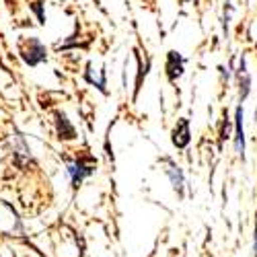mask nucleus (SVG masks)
Here are the masks:
<instances>
[{"instance_id": "2", "label": "nucleus", "mask_w": 257, "mask_h": 257, "mask_svg": "<svg viewBox=\"0 0 257 257\" xmlns=\"http://www.w3.org/2000/svg\"><path fill=\"white\" fill-rule=\"evenodd\" d=\"M245 146V138H243V111L237 109V148L243 151Z\"/></svg>"}, {"instance_id": "3", "label": "nucleus", "mask_w": 257, "mask_h": 257, "mask_svg": "<svg viewBox=\"0 0 257 257\" xmlns=\"http://www.w3.org/2000/svg\"><path fill=\"white\" fill-rule=\"evenodd\" d=\"M169 175H171V179H173L175 189H181V185H183V177H181V171H179L175 165H169Z\"/></svg>"}, {"instance_id": "1", "label": "nucleus", "mask_w": 257, "mask_h": 257, "mask_svg": "<svg viewBox=\"0 0 257 257\" xmlns=\"http://www.w3.org/2000/svg\"><path fill=\"white\" fill-rule=\"evenodd\" d=\"M175 144L177 146H185L187 144V140H189V136H187V121L183 119L181 123H179V127H175Z\"/></svg>"}]
</instances>
